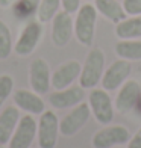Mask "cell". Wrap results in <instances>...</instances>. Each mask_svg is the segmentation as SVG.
Here are the masks:
<instances>
[{
    "label": "cell",
    "mask_w": 141,
    "mask_h": 148,
    "mask_svg": "<svg viewBox=\"0 0 141 148\" xmlns=\"http://www.w3.org/2000/svg\"><path fill=\"white\" fill-rule=\"evenodd\" d=\"M105 62H106V56L102 49L94 47L88 51L79 76V85L84 89H93L102 82V77L105 73Z\"/></svg>",
    "instance_id": "obj_1"
},
{
    "label": "cell",
    "mask_w": 141,
    "mask_h": 148,
    "mask_svg": "<svg viewBox=\"0 0 141 148\" xmlns=\"http://www.w3.org/2000/svg\"><path fill=\"white\" fill-rule=\"evenodd\" d=\"M99 12L91 3L80 5L75 18V36L79 44L91 47L96 36V23Z\"/></svg>",
    "instance_id": "obj_2"
},
{
    "label": "cell",
    "mask_w": 141,
    "mask_h": 148,
    "mask_svg": "<svg viewBox=\"0 0 141 148\" xmlns=\"http://www.w3.org/2000/svg\"><path fill=\"white\" fill-rule=\"evenodd\" d=\"M88 104L91 109V115L94 119L102 125H108L114 121V113H115V107L114 101L108 91L103 88H93L88 94Z\"/></svg>",
    "instance_id": "obj_3"
},
{
    "label": "cell",
    "mask_w": 141,
    "mask_h": 148,
    "mask_svg": "<svg viewBox=\"0 0 141 148\" xmlns=\"http://www.w3.org/2000/svg\"><path fill=\"white\" fill-rule=\"evenodd\" d=\"M43 33H44V27H43L41 21H38V20L28 21L24 24V27L21 29V32H20V35L14 44V53L21 58L32 55L38 47L39 41H41Z\"/></svg>",
    "instance_id": "obj_4"
},
{
    "label": "cell",
    "mask_w": 141,
    "mask_h": 148,
    "mask_svg": "<svg viewBox=\"0 0 141 148\" xmlns=\"http://www.w3.org/2000/svg\"><path fill=\"white\" fill-rule=\"evenodd\" d=\"M59 118L53 110H44L38 119L37 140L39 148H55L59 138Z\"/></svg>",
    "instance_id": "obj_5"
},
{
    "label": "cell",
    "mask_w": 141,
    "mask_h": 148,
    "mask_svg": "<svg viewBox=\"0 0 141 148\" xmlns=\"http://www.w3.org/2000/svg\"><path fill=\"white\" fill-rule=\"evenodd\" d=\"M91 118V109L88 103H79L77 106L71 107L67 115L59 119V133L65 138H71L86 125Z\"/></svg>",
    "instance_id": "obj_6"
},
{
    "label": "cell",
    "mask_w": 141,
    "mask_h": 148,
    "mask_svg": "<svg viewBox=\"0 0 141 148\" xmlns=\"http://www.w3.org/2000/svg\"><path fill=\"white\" fill-rule=\"evenodd\" d=\"M131 136H132L131 132L124 125L108 124L103 129H100L99 132L94 133V136L91 139V145L93 148H114V147L127 144Z\"/></svg>",
    "instance_id": "obj_7"
},
{
    "label": "cell",
    "mask_w": 141,
    "mask_h": 148,
    "mask_svg": "<svg viewBox=\"0 0 141 148\" xmlns=\"http://www.w3.org/2000/svg\"><path fill=\"white\" fill-rule=\"evenodd\" d=\"M37 127L38 123L33 115L26 113L24 116H20L17 129L8 142V148H30L37 138Z\"/></svg>",
    "instance_id": "obj_8"
},
{
    "label": "cell",
    "mask_w": 141,
    "mask_h": 148,
    "mask_svg": "<svg viewBox=\"0 0 141 148\" xmlns=\"http://www.w3.org/2000/svg\"><path fill=\"white\" fill-rule=\"evenodd\" d=\"M29 85L30 89L43 95L52 88V71L47 60L43 58L33 59L29 65Z\"/></svg>",
    "instance_id": "obj_9"
},
{
    "label": "cell",
    "mask_w": 141,
    "mask_h": 148,
    "mask_svg": "<svg viewBox=\"0 0 141 148\" xmlns=\"http://www.w3.org/2000/svg\"><path fill=\"white\" fill-rule=\"evenodd\" d=\"M140 100H141V85L137 82V80H129L127 79L126 82L118 88V94L115 97L114 107H115V110L118 113L126 115V113L132 112L138 106Z\"/></svg>",
    "instance_id": "obj_10"
},
{
    "label": "cell",
    "mask_w": 141,
    "mask_h": 148,
    "mask_svg": "<svg viewBox=\"0 0 141 148\" xmlns=\"http://www.w3.org/2000/svg\"><path fill=\"white\" fill-rule=\"evenodd\" d=\"M75 35V20L67 11H59L52 20V42L62 49Z\"/></svg>",
    "instance_id": "obj_11"
},
{
    "label": "cell",
    "mask_w": 141,
    "mask_h": 148,
    "mask_svg": "<svg viewBox=\"0 0 141 148\" xmlns=\"http://www.w3.org/2000/svg\"><path fill=\"white\" fill-rule=\"evenodd\" d=\"M132 73V65L126 59H117L105 70L103 77H102V88L106 91H115L122 86Z\"/></svg>",
    "instance_id": "obj_12"
},
{
    "label": "cell",
    "mask_w": 141,
    "mask_h": 148,
    "mask_svg": "<svg viewBox=\"0 0 141 148\" xmlns=\"http://www.w3.org/2000/svg\"><path fill=\"white\" fill-rule=\"evenodd\" d=\"M80 70H82V64L76 59H70L67 62L61 64L58 68L52 73V88L58 89H65L73 85L80 76Z\"/></svg>",
    "instance_id": "obj_13"
},
{
    "label": "cell",
    "mask_w": 141,
    "mask_h": 148,
    "mask_svg": "<svg viewBox=\"0 0 141 148\" xmlns=\"http://www.w3.org/2000/svg\"><path fill=\"white\" fill-rule=\"evenodd\" d=\"M85 98V89L82 86H68L65 89H58L49 95V103L55 109H71L82 103Z\"/></svg>",
    "instance_id": "obj_14"
},
{
    "label": "cell",
    "mask_w": 141,
    "mask_h": 148,
    "mask_svg": "<svg viewBox=\"0 0 141 148\" xmlns=\"http://www.w3.org/2000/svg\"><path fill=\"white\" fill-rule=\"evenodd\" d=\"M12 98H14V104L20 110H23L29 115H41L46 110V103L41 98L39 94L35 91L29 89H17L12 92Z\"/></svg>",
    "instance_id": "obj_15"
},
{
    "label": "cell",
    "mask_w": 141,
    "mask_h": 148,
    "mask_svg": "<svg viewBox=\"0 0 141 148\" xmlns=\"http://www.w3.org/2000/svg\"><path fill=\"white\" fill-rule=\"evenodd\" d=\"M20 121V109L17 106H8L0 112V145H8L12 133Z\"/></svg>",
    "instance_id": "obj_16"
},
{
    "label": "cell",
    "mask_w": 141,
    "mask_h": 148,
    "mask_svg": "<svg viewBox=\"0 0 141 148\" xmlns=\"http://www.w3.org/2000/svg\"><path fill=\"white\" fill-rule=\"evenodd\" d=\"M94 6H96L100 15H103L106 20L112 21L114 24L120 23L122 20L127 17L123 8V3H120L118 0H94Z\"/></svg>",
    "instance_id": "obj_17"
},
{
    "label": "cell",
    "mask_w": 141,
    "mask_h": 148,
    "mask_svg": "<svg viewBox=\"0 0 141 148\" xmlns=\"http://www.w3.org/2000/svg\"><path fill=\"white\" fill-rule=\"evenodd\" d=\"M115 36L118 39L141 38V15H129L115 24Z\"/></svg>",
    "instance_id": "obj_18"
},
{
    "label": "cell",
    "mask_w": 141,
    "mask_h": 148,
    "mask_svg": "<svg viewBox=\"0 0 141 148\" xmlns=\"http://www.w3.org/2000/svg\"><path fill=\"white\" fill-rule=\"evenodd\" d=\"M115 55L126 60H141V38L140 39H118L115 44Z\"/></svg>",
    "instance_id": "obj_19"
},
{
    "label": "cell",
    "mask_w": 141,
    "mask_h": 148,
    "mask_svg": "<svg viewBox=\"0 0 141 148\" xmlns=\"http://www.w3.org/2000/svg\"><path fill=\"white\" fill-rule=\"evenodd\" d=\"M61 8V0H39L38 9H37V20L44 23H49L53 20Z\"/></svg>",
    "instance_id": "obj_20"
},
{
    "label": "cell",
    "mask_w": 141,
    "mask_h": 148,
    "mask_svg": "<svg viewBox=\"0 0 141 148\" xmlns=\"http://www.w3.org/2000/svg\"><path fill=\"white\" fill-rule=\"evenodd\" d=\"M38 5H39V0H17L11 8L14 11L17 18L26 20V18L37 14Z\"/></svg>",
    "instance_id": "obj_21"
},
{
    "label": "cell",
    "mask_w": 141,
    "mask_h": 148,
    "mask_svg": "<svg viewBox=\"0 0 141 148\" xmlns=\"http://www.w3.org/2000/svg\"><path fill=\"white\" fill-rule=\"evenodd\" d=\"M12 51H14V44H12L11 30L8 24L0 20V60L8 59Z\"/></svg>",
    "instance_id": "obj_22"
},
{
    "label": "cell",
    "mask_w": 141,
    "mask_h": 148,
    "mask_svg": "<svg viewBox=\"0 0 141 148\" xmlns=\"http://www.w3.org/2000/svg\"><path fill=\"white\" fill-rule=\"evenodd\" d=\"M14 92V79L9 74H0V106Z\"/></svg>",
    "instance_id": "obj_23"
},
{
    "label": "cell",
    "mask_w": 141,
    "mask_h": 148,
    "mask_svg": "<svg viewBox=\"0 0 141 148\" xmlns=\"http://www.w3.org/2000/svg\"><path fill=\"white\" fill-rule=\"evenodd\" d=\"M123 8L127 15H141V0H123Z\"/></svg>",
    "instance_id": "obj_24"
},
{
    "label": "cell",
    "mask_w": 141,
    "mask_h": 148,
    "mask_svg": "<svg viewBox=\"0 0 141 148\" xmlns=\"http://www.w3.org/2000/svg\"><path fill=\"white\" fill-rule=\"evenodd\" d=\"M61 6L64 11L70 12V14H75L80 8V0H61Z\"/></svg>",
    "instance_id": "obj_25"
},
{
    "label": "cell",
    "mask_w": 141,
    "mask_h": 148,
    "mask_svg": "<svg viewBox=\"0 0 141 148\" xmlns=\"http://www.w3.org/2000/svg\"><path fill=\"white\" fill-rule=\"evenodd\" d=\"M127 148H141V127L131 136L129 142H127Z\"/></svg>",
    "instance_id": "obj_26"
},
{
    "label": "cell",
    "mask_w": 141,
    "mask_h": 148,
    "mask_svg": "<svg viewBox=\"0 0 141 148\" xmlns=\"http://www.w3.org/2000/svg\"><path fill=\"white\" fill-rule=\"evenodd\" d=\"M17 0H0V8H11L12 5H14Z\"/></svg>",
    "instance_id": "obj_27"
},
{
    "label": "cell",
    "mask_w": 141,
    "mask_h": 148,
    "mask_svg": "<svg viewBox=\"0 0 141 148\" xmlns=\"http://www.w3.org/2000/svg\"><path fill=\"white\" fill-rule=\"evenodd\" d=\"M0 148H5V145H0Z\"/></svg>",
    "instance_id": "obj_28"
},
{
    "label": "cell",
    "mask_w": 141,
    "mask_h": 148,
    "mask_svg": "<svg viewBox=\"0 0 141 148\" xmlns=\"http://www.w3.org/2000/svg\"><path fill=\"white\" fill-rule=\"evenodd\" d=\"M88 2H91V0H88Z\"/></svg>",
    "instance_id": "obj_29"
}]
</instances>
